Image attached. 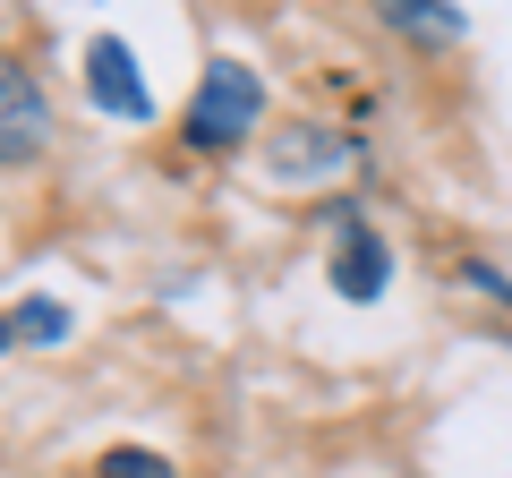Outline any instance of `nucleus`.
<instances>
[{
	"instance_id": "nucleus-1",
	"label": "nucleus",
	"mask_w": 512,
	"mask_h": 478,
	"mask_svg": "<svg viewBox=\"0 0 512 478\" xmlns=\"http://www.w3.org/2000/svg\"><path fill=\"white\" fill-rule=\"evenodd\" d=\"M256 120H265V77H256L248 60H214V69L197 77V94H188V111H180V137L197 154H222V146H239Z\"/></svg>"
},
{
	"instance_id": "nucleus-2",
	"label": "nucleus",
	"mask_w": 512,
	"mask_h": 478,
	"mask_svg": "<svg viewBox=\"0 0 512 478\" xmlns=\"http://www.w3.org/2000/svg\"><path fill=\"white\" fill-rule=\"evenodd\" d=\"M325 274H333V291L350 299V308H376L384 291H393V248L376 239V222L359 214V205H325Z\"/></svg>"
},
{
	"instance_id": "nucleus-3",
	"label": "nucleus",
	"mask_w": 512,
	"mask_h": 478,
	"mask_svg": "<svg viewBox=\"0 0 512 478\" xmlns=\"http://www.w3.org/2000/svg\"><path fill=\"white\" fill-rule=\"evenodd\" d=\"M43 146H52V103H43L35 69L0 52V163H35Z\"/></svg>"
},
{
	"instance_id": "nucleus-4",
	"label": "nucleus",
	"mask_w": 512,
	"mask_h": 478,
	"mask_svg": "<svg viewBox=\"0 0 512 478\" xmlns=\"http://www.w3.org/2000/svg\"><path fill=\"white\" fill-rule=\"evenodd\" d=\"M86 94H94V111H111V120H146V111H154L146 77H137V52H128L120 35H94L86 43Z\"/></svg>"
},
{
	"instance_id": "nucleus-5",
	"label": "nucleus",
	"mask_w": 512,
	"mask_h": 478,
	"mask_svg": "<svg viewBox=\"0 0 512 478\" xmlns=\"http://www.w3.org/2000/svg\"><path fill=\"white\" fill-rule=\"evenodd\" d=\"M265 163L282 171V180H316V171H342V163H359V137H342V129H291Z\"/></svg>"
},
{
	"instance_id": "nucleus-6",
	"label": "nucleus",
	"mask_w": 512,
	"mask_h": 478,
	"mask_svg": "<svg viewBox=\"0 0 512 478\" xmlns=\"http://www.w3.org/2000/svg\"><path fill=\"white\" fill-rule=\"evenodd\" d=\"M376 18L402 43H427V52H436V43H461V9L453 0H376Z\"/></svg>"
},
{
	"instance_id": "nucleus-7",
	"label": "nucleus",
	"mask_w": 512,
	"mask_h": 478,
	"mask_svg": "<svg viewBox=\"0 0 512 478\" xmlns=\"http://www.w3.org/2000/svg\"><path fill=\"white\" fill-rule=\"evenodd\" d=\"M9 325H18V342L52 350L60 333H69V308H60V299H26V308H9Z\"/></svg>"
},
{
	"instance_id": "nucleus-8",
	"label": "nucleus",
	"mask_w": 512,
	"mask_h": 478,
	"mask_svg": "<svg viewBox=\"0 0 512 478\" xmlns=\"http://www.w3.org/2000/svg\"><path fill=\"white\" fill-rule=\"evenodd\" d=\"M94 478H180L163 453H146V444H111L103 461H94Z\"/></svg>"
},
{
	"instance_id": "nucleus-9",
	"label": "nucleus",
	"mask_w": 512,
	"mask_h": 478,
	"mask_svg": "<svg viewBox=\"0 0 512 478\" xmlns=\"http://www.w3.org/2000/svg\"><path fill=\"white\" fill-rule=\"evenodd\" d=\"M470 282H478V291H495V299H504V308H512V282L495 274V265H470Z\"/></svg>"
},
{
	"instance_id": "nucleus-10",
	"label": "nucleus",
	"mask_w": 512,
	"mask_h": 478,
	"mask_svg": "<svg viewBox=\"0 0 512 478\" xmlns=\"http://www.w3.org/2000/svg\"><path fill=\"white\" fill-rule=\"evenodd\" d=\"M9 342H18V325H9V316H0V350H9Z\"/></svg>"
}]
</instances>
